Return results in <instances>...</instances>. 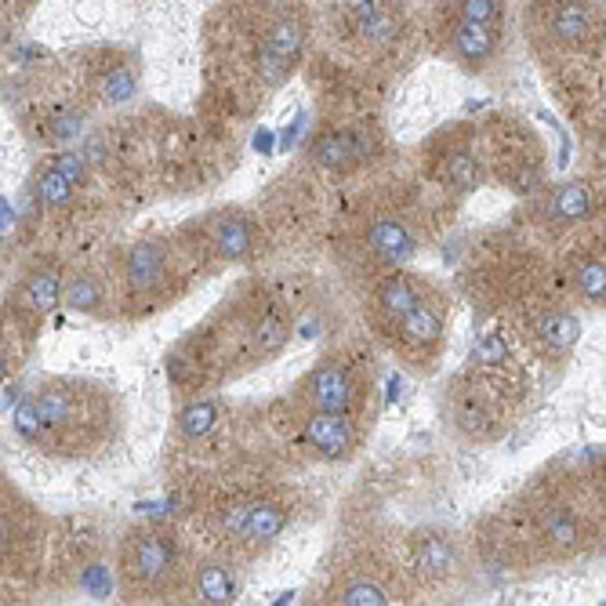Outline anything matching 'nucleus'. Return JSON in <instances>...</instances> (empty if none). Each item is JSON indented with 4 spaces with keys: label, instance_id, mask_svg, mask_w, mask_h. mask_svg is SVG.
<instances>
[{
    "label": "nucleus",
    "instance_id": "7ed1b4c3",
    "mask_svg": "<svg viewBox=\"0 0 606 606\" xmlns=\"http://www.w3.org/2000/svg\"><path fill=\"white\" fill-rule=\"evenodd\" d=\"M305 440L323 458H345V454L353 451V425H349V417H345V414L312 410L305 417Z\"/></svg>",
    "mask_w": 606,
    "mask_h": 606
},
{
    "label": "nucleus",
    "instance_id": "f257e3e1",
    "mask_svg": "<svg viewBox=\"0 0 606 606\" xmlns=\"http://www.w3.org/2000/svg\"><path fill=\"white\" fill-rule=\"evenodd\" d=\"M171 570H175V545L163 534H135L124 549V577L127 584H142L153 588L160 584Z\"/></svg>",
    "mask_w": 606,
    "mask_h": 606
},
{
    "label": "nucleus",
    "instance_id": "412c9836",
    "mask_svg": "<svg viewBox=\"0 0 606 606\" xmlns=\"http://www.w3.org/2000/svg\"><path fill=\"white\" fill-rule=\"evenodd\" d=\"M200 595H204V602H229V599L236 595L233 574H229L225 566H218V563L204 566V570H200Z\"/></svg>",
    "mask_w": 606,
    "mask_h": 606
},
{
    "label": "nucleus",
    "instance_id": "423d86ee",
    "mask_svg": "<svg viewBox=\"0 0 606 606\" xmlns=\"http://www.w3.org/2000/svg\"><path fill=\"white\" fill-rule=\"evenodd\" d=\"M396 323H400V345H403V349H410V353L436 349L440 338H444V316L432 309V305H425V302H417V305H414L407 316H400Z\"/></svg>",
    "mask_w": 606,
    "mask_h": 606
},
{
    "label": "nucleus",
    "instance_id": "bb28decb",
    "mask_svg": "<svg viewBox=\"0 0 606 606\" xmlns=\"http://www.w3.org/2000/svg\"><path fill=\"white\" fill-rule=\"evenodd\" d=\"M577 287L592 298V302H602V291H606V269H602V258H592L584 269H577Z\"/></svg>",
    "mask_w": 606,
    "mask_h": 606
},
{
    "label": "nucleus",
    "instance_id": "473e14b6",
    "mask_svg": "<svg viewBox=\"0 0 606 606\" xmlns=\"http://www.w3.org/2000/svg\"><path fill=\"white\" fill-rule=\"evenodd\" d=\"M247 508H250V505L225 508V515H222V527H225L229 534H243V523H247Z\"/></svg>",
    "mask_w": 606,
    "mask_h": 606
},
{
    "label": "nucleus",
    "instance_id": "4468645a",
    "mask_svg": "<svg viewBox=\"0 0 606 606\" xmlns=\"http://www.w3.org/2000/svg\"><path fill=\"white\" fill-rule=\"evenodd\" d=\"M367 153V145L356 138V135H323L316 142V160L323 167H345V163H356L360 156Z\"/></svg>",
    "mask_w": 606,
    "mask_h": 606
},
{
    "label": "nucleus",
    "instance_id": "7c9ffc66",
    "mask_svg": "<svg viewBox=\"0 0 606 606\" xmlns=\"http://www.w3.org/2000/svg\"><path fill=\"white\" fill-rule=\"evenodd\" d=\"M80 131V117L76 113H58L55 120H51V138L55 142H66V138H73Z\"/></svg>",
    "mask_w": 606,
    "mask_h": 606
},
{
    "label": "nucleus",
    "instance_id": "cd10ccee",
    "mask_svg": "<svg viewBox=\"0 0 606 606\" xmlns=\"http://www.w3.org/2000/svg\"><path fill=\"white\" fill-rule=\"evenodd\" d=\"M461 19L465 22L494 26L501 19V4H497V0H461Z\"/></svg>",
    "mask_w": 606,
    "mask_h": 606
},
{
    "label": "nucleus",
    "instance_id": "f03ea898",
    "mask_svg": "<svg viewBox=\"0 0 606 606\" xmlns=\"http://www.w3.org/2000/svg\"><path fill=\"white\" fill-rule=\"evenodd\" d=\"M305 400L312 410H327V414H345L353 403V378L349 367H341L338 360L320 364L309 382H305Z\"/></svg>",
    "mask_w": 606,
    "mask_h": 606
},
{
    "label": "nucleus",
    "instance_id": "9b49d317",
    "mask_svg": "<svg viewBox=\"0 0 606 606\" xmlns=\"http://www.w3.org/2000/svg\"><path fill=\"white\" fill-rule=\"evenodd\" d=\"M287 338H291V320H287V312L269 309L266 316H258V323H254V330H250L254 356H258V360H269L273 353L284 349Z\"/></svg>",
    "mask_w": 606,
    "mask_h": 606
},
{
    "label": "nucleus",
    "instance_id": "4be33fe9",
    "mask_svg": "<svg viewBox=\"0 0 606 606\" xmlns=\"http://www.w3.org/2000/svg\"><path fill=\"white\" fill-rule=\"evenodd\" d=\"M37 197L48 204V207H66L73 200V182L66 175H58L55 167H44L37 175Z\"/></svg>",
    "mask_w": 606,
    "mask_h": 606
},
{
    "label": "nucleus",
    "instance_id": "1a4fd4ad",
    "mask_svg": "<svg viewBox=\"0 0 606 606\" xmlns=\"http://www.w3.org/2000/svg\"><path fill=\"white\" fill-rule=\"evenodd\" d=\"M451 44H454V55H458L461 62H469V66H483V62L494 55L497 37H494V26L458 19V30H454Z\"/></svg>",
    "mask_w": 606,
    "mask_h": 606
},
{
    "label": "nucleus",
    "instance_id": "2f4dec72",
    "mask_svg": "<svg viewBox=\"0 0 606 606\" xmlns=\"http://www.w3.org/2000/svg\"><path fill=\"white\" fill-rule=\"evenodd\" d=\"M55 171H58V175H66L69 182H80V179H83V160H80L76 153H62V156L55 160Z\"/></svg>",
    "mask_w": 606,
    "mask_h": 606
},
{
    "label": "nucleus",
    "instance_id": "ddd939ff",
    "mask_svg": "<svg viewBox=\"0 0 606 606\" xmlns=\"http://www.w3.org/2000/svg\"><path fill=\"white\" fill-rule=\"evenodd\" d=\"M284 523H287V512H284L277 501L250 505V508H247V523H243V538L266 545V541H273V538L284 531Z\"/></svg>",
    "mask_w": 606,
    "mask_h": 606
},
{
    "label": "nucleus",
    "instance_id": "5701e85b",
    "mask_svg": "<svg viewBox=\"0 0 606 606\" xmlns=\"http://www.w3.org/2000/svg\"><path fill=\"white\" fill-rule=\"evenodd\" d=\"M552 215L559 222H577L588 215V189L584 186H566L556 193V204H552Z\"/></svg>",
    "mask_w": 606,
    "mask_h": 606
},
{
    "label": "nucleus",
    "instance_id": "f3484780",
    "mask_svg": "<svg viewBox=\"0 0 606 606\" xmlns=\"http://www.w3.org/2000/svg\"><path fill=\"white\" fill-rule=\"evenodd\" d=\"M102 287H99V280H92V277H73L66 287H62V302L69 305V309H76V312H99L102 309Z\"/></svg>",
    "mask_w": 606,
    "mask_h": 606
},
{
    "label": "nucleus",
    "instance_id": "b1692460",
    "mask_svg": "<svg viewBox=\"0 0 606 606\" xmlns=\"http://www.w3.org/2000/svg\"><path fill=\"white\" fill-rule=\"evenodd\" d=\"M338 602H349V606H382V602H389V595L374 584V581H349V584H345L341 592H338Z\"/></svg>",
    "mask_w": 606,
    "mask_h": 606
},
{
    "label": "nucleus",
    "instance_id": "6e6552de",
    "mask_svg": "<svg viewBox=\"0 0 606 606\" xmlns=\"http://www.w3.org/2000/svg\"><path fill=\"white\" fill-rule=\"evenodd\" d=\"M367 243L382 262H407L414 254V236L400 218H378L367 233Z\"/></svg>",
    "mask_w": 606,
    "mask_h": 606
},
{
    "label": "nucleus",
    "instance_id": "2eb2a0df",
    "mask_svg": "<svg viewBox=\"0 0 606 606\" xmlns=\"http://www.w3.org/2000/svg\"><path fill=\"white\" fill-rule=\"evenodd\" d=\"M541 534H545V541L552 549L570 552L581 541V523H577V515L570 508H549L545 519H541Z\"/></svg>",
    "mask_w": 606,
    "mask_h": 606
},
{
    "label": "nucleus",
    "instance_id": "9d476101",
    "mask_svg": "<svg viewBox=\"0 0 606 606\" xmlns=\"http://www.w3.org/2000/svg\"><path fill=\"white\" fill-rule=\"evenodd\" d=\"M538 338H541L545 349H552V353L563 356V353L574 349L577 338H581V320H577L574 312L552 309V312H545V316L538 320Z\"/></svg>",
    "mask_w": 606,
    "mask_h": 606
},
{
    "label": "nucleus",
    "instance_id": "39448f33",
    "mask_svg": "<svg viewBox=\"0 0 606 606\" xmlns=\"http://www.w3.org/2000/svg\"><path fill=\"white\" fill-rule=\"evenodd\" d=\"M298 48H302V22L298 19H280L273 26V33L266 37V48H262V76L269 83L284 80V73L298 58Z\"/></svg>",
    "mask_w": 606,
    "mask_h": 606
},
{
    "label": "nucleus",
    "instance_id": "f8f14e48",
    "mask_svg": "<svg viewBox=\"0 0 606 606\" xmlns=\"http://www.w3.org/2000/svg\"><path fill=\"white\" fill-rule=\"evenodd\" d=\"M417 302H421V291H417L414 280L403 277V273H392V277H385V280L378 284V309H382L389 320L407 316Z\"/></svg>",
    "mask_w": 606,
    "mask_h": 606
},
{
    "label": "nucleus",
    "instance_id": "0eeeda50",
    "mask_svg": "<svg viewBox=\"0 0 606 606\" xmlns=\"http://www.w3.org/2000/svg\"><path fill=\"white\" fill-rule=\"evenodd\" d=\"M207 233H211V243L222 258H229V262H240V258L250 254V225L240 218V215H215L207 218Z\"/></svg>",
    "mask_w": 606,
    "mask_h": 606
},
{
    "label": "nucleus",
    "instance_id": "dca6fc26",
    "mask_svg": "<svg viewBox=\"0 0 606 606\" xmlns=\"http://www.w3.org/2000/svg\"><path fill=\"white\" fill-rule=\"evenodd\" d=\"M26 302L40 316L51 312V309H58V302H62V280H58V273L55 269H37L26 280Z\"/></svg>",
    "mask_w": 606,
    "mask_h": 606
},
{
    "label": "nucleus",
    "instance_id": "aec40b11",
    "mask_svg": "<svg viewBox=\"0 0 606 606\" xmlns=\"http://www.w3.org/2000/svg\"><path fill=\"white\" fill-rule=\"evenodd\" d=\"M588 26H592V15H588L581 4L559 8V12H556V19H552V30H556V37H559L563 44H577V40H584Z\"/></svg>",
    "mask_w": 606,
    "mask_h": 606
},
{
    "label": "nucleus",
    "instance_id": "c756f323",
    "mask_svg": "<svg viewBox=\"0 0 606 606\" xmlns=\"http://www.w3.org/2000/svg\"><path fill=\"white\" fill-rule=\"evenodd\" d=\"M479 360H483V367H505V364H508L505 341H501V338H483V341H479Z\"/></svg>",
    "mask_w": 606,
    "mask_h": 606
},
{
    "label": "nucleus",
    "instance_id": "a211bd4d",
    "mask_svg": "<svg viewBox=\"0 0 606 606\" xmlns=\"http://www.w3.org/2000/svg\"><path fill=\"white\" fill-rule=\"evenodd\" d=\"M454 559H458V552L447 538H428L417 549V563L425 574H447V570H454Z\"/></svg>",
    "mask_w": 606,
    "mask_h": 606
},
{
    "label": "nucleus",
    "instance_id": "f704fd0d",
    "mask_svg": "<svg viewBox=\"0 0 606 606\" xmlns=\"http://www.w3.org/2000/svg\"><path fill=\"white\" fill-rule=\"evenodd\" d=\"M8 538H12V534H8V527H4V523H0V549H4V545H8Z\"/></svg>",
    "mask_w": 606,
    "mask_h": 606
},
{
    "label": "nucleus",
    "instance_id": "72a5a7b5",
    "mask_svg": "<svg viewBox=\"0 0 606 606\" xmlns=\"http://www.w3.org/2000/svg\"><path fill=\"white\" fill-rule=\"evenodd\" d=\"M8 374V356H4V349H0V378Z\"/></svg>",
    "mask_w": 606,
    "mask_h": 606
},
{
    "label": "nucleus",
    "instance_id": "c85d7f7f",
    "mask_svg": "<svg viewBox=\"0 0 606 606\" xmlns=\"http://www.w3.org/2000/svg\"><path fill=\"white\" fill-rule=\"evenodd\" d=\"M135 95V76L127 69H117L113 76H106V99L110 102H127Z\"/></svg>",
    "mask_w": 606,
    "mask_h": 606
},
{
    "label": "nucleus",
    "instance_id": "6ab92c4d",
    "mask_svg": "<svg viewBox=\"0 0 606 606\" xmlns=\"http://www.w3.org/2000/svg\"><path fill=\"white\" fill-rule=\"evenodd\" d=\"M179 425H182V432H186L189 440H200V436H207V432L218 425V407L211 400H197V403H189L182 410Z\"/></svg>",
    "mask_w": 606,
    "mask_h": 606
},
{
    "label": "nucleus",
    "instance_id": "20e7f679",
    "mask_svg": "<svg viewBox=\"0 0 606 606\" xmlns=\"http://www.w3.org/2000/svg\"><path fill=\"white\" fill-rule=\"evenodd\" d=\"M124 273H127V284L135 291H156L167 277V247L156 243V240H142V243L127 247Z\"/></svg>",
    "mask_w": 606,
    "mask_h": 606
},
{
    "label": "nucleus",
    "instance_id": "a878e982",
    "mask_svg": "<svg viewBox=\"0 0 606 606\" xmlns=\"http://www.w3.org/2000/svg\"><path fill=\"white\" fill-rule=\"evenodd\" d=\"M15 432H19L22 440H30V444H44L48 440V428H44L40 414L33 410V403H22L15 410Z\"/></svg>",
    "mask_w": 606,
    "mask_h": 606
},
{
    "label": "nucleus",
    "instance_id": "393cba45",
    "mask_svg": "<svg viewBox=\"0 0 606 606\" xmlns=\"http://www.w3.org/2000/svg\"><path fill=\"white\" fill-rule=\"evenodd\" d=\"M476 179H479V167H476V160H472L469 153L447 156V182H451L454 189H472Z\"/></svg>",
    "mask_w": 606,
    "mask_h": 606
}]
</instances>
